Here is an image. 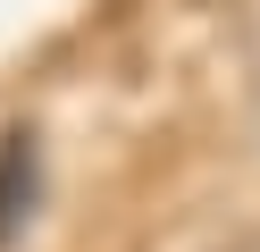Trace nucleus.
<instances>
[{"label":"nucleus","mask_w":260,"mask_h":252,"mask_svg":"<svg viewBox=\"0 0 260 252\" xmlns=\"http://www.w3.org/2000/svg\"><path fill=\"white\" fill-rule=\"evenodd\" d=\"M34 210H42V143L34 126H9L0 134V252L34 227Z\"/></svg>","instance_id":"nucleus-1"}]
</instances>
